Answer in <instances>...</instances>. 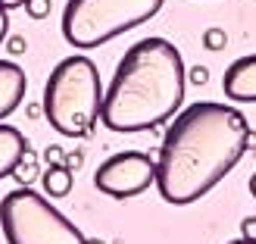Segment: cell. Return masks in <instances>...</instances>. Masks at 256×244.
I'll return each mask as SVG.
<instances>
[{"label":"cell","mask_w":256,"mask_h":244,"mask_svg":"<svg viewBox=\"0 0 256 244\" xmlns=\"http://www.w3.org/2000/svg\"><path fill=\"white\" fill-rule=\"evenodd\" d=\"M222 91L234 104H256V54L240 57L225 69Z\"/></svg>","instance_id":"52a82bcc"},{"label":"cell","mask_w":256,"mask_h":244,"mask_svg":"<svg viewBox=\"0 0 256 244\" xmlns=\"http://www.w3.org/2000/svg\"><path fill=\"white\" fill-rule=\"evenodd\" d=\"M156 185V160L144 150H119L94 172V188L112 200H132Z\"/></svg>","instance_id":"8992f818"},{"label":"cell","mask_w":256,"mask_h":244,"mask_svg":"<svg viewBox=\"0 0 256 244\" xmlns=\"http://www.w3.org/2000/svg\"><path fill=\"white\" fill-rule=\"evenodd\" d=\"M54 10V0H25V13L28 19H47Z\"/></svg>","instance_id":"4fadbf2b"},{"label":"cell","mask_w":256,"mask_h":244,"mask_svg":"<svg viewBox=\"0 0 256 244\" xmlns=\"http://www.w3.org/2000/svg\"><path fill=\"white\" fill-rule=\"evenodd\" d=\"M82 163H84V153H82V150L66 153V166H69V169H75V166H82Z\"/></svg>","instance_id":"d6986e66"},{"label":"cell","mask_w":256,"mask_h":244,"mask_svg":"<svg viewBox=\"0 0 256 244\" xmlns=\"http://www.w3.org/2000/svg\"><path fill=\"white\" fill-rule=\"evenodd\" d=\"M28 153V141L19 128L0 122V178L12 175V169L19 166V160Z\"/></svg>","instance_id":"9c48e42d"},{"label":"cell","mask_w":256,"mask_h":244,"mask_svg":"<svg viewBox=\"0 0 256 244\" xmlns=\"http://www.w3.org/2000/svg\"><path fill=\"white\" fill-rule=\"evenodd\" d=\"M34 116H44V104H28V119Z\"/></svg>","instance_id":"ffe728a7"},{"label":"cell","mask_w":256,"mask_h":244,"mask_svg":"<svg viewBox=\"0 0 256 244\" xmlns=\"http://www.w3.org/2000/svg\"><path fill=\"white\" fill-rule=\"evenodd\" d=\"M12 178L19 182V188H32L34 178H41V172H38V157H34L32 150L25 153V157L19 160V166L12 169Z\"/></svg>","instance_id":"8fae6325"},{"label":"cell","mask_w":256,"mask_h":244,"mask_svg":"<svg viewBox=\"0 0 256 244\" xmlns=\"http://www.w3.org/2000/svg\"><path fill=\"white\" fill-rule=\"evenodd\" d=\"M44 119L66 138H88L104 107V82L91 57L72 54L60 60L44 85Z\"/></svg>","instance_id":"3957f363"},{"label":"cell","mask_w":256,"mask_h":244,"mask_svg":"<svg viewBox=\"0 0 256 244\" xmlns=\"http://www.w3.org/2000/svg\"><path fill=\"white\" fill-rule=\"evenodd\" d=\"M6 54H12V57L25 54V38H22V35H10V38H6Z\"/></svg>","instance_id":"9a60e30c"},{"label":"cell","mask_w":256,"mask_h":244,"mask_svg":"<svg viewBox=\"0 0 256 244\" xmlns=\"http://www.w3.org/2000/svg\"><path fill=\"white\" fill-rule=\"evenodd\" d=\"M188 82H194V85H206V82H210V69H206V66H194V69H188Z\"/></svg>","instance_id":"2e32d148"},{"label":"cell","mask_w":256,"mask_h":244,"mask_svg":"<svg viewBox=\"0 0 256 244\" xmlns=\"http://www.w3.org/2000/svg\"><path fill=\"white\" fill-rule=\"evenodd\" d=\"M0 7L10 13V10H16V7H25V0H0Z\"/></svg>","instance_id":"44dd1931"},{"label":"cell","mask_w":256,"mask_h":244,"mask_svg":"<svg viewBox=\"0 0 256 244\" xmlns=\"http://www.w3.org/2000/svg\"><path fill=\"white\" fill-rule=\"evenodd\" d=\"M166 0H69L62 10V38L91 50L144 25L162 10Z\"/></svg>","instance_id":"277c9868"},{"label":"cell","mask_w":256,"mask_h":244,"mask_svg":"<svg viewBox=\"0 0 256 244\" xmlns=\"http://www.w3.org/2000/svg\"><path fill=\"white\" fill-rule=\"evenodd\" d=\"M84 244H106V241H100V238H88Z\"/></svg>","instance_id":"cb8c5ba5"},{"label":"cell","mask_w":256,"mask_h":244,"mask_svg":"<svg viewBox=\"0 0 256 244\" xmlns=\"http://www.w3.org/2000/svg\"><path fill=\"white\" fill-rule=\"evenodd\" d=\"M203 47L212 50V54H219V50L228 47V32L219 29V25H210L206 32H203Z\"/></svg>","instance_id":"7c38bea8"},{"label":"cell","mask_w":256,"mask_h":244,"mask_svg":"<svg viewBox=\"0 0 256 244\" xmlns=\"http://www.w3.org/2000/svg\"><path fill=\"white\" fill-rule=\"evenodd\" d=\"M240 238H247V241H256V216H247L244 222H240Z\"/></svg>","instance_id":"e0dca14e"},{"label":"cell","mask_w":256,"mask_h":244,"mask_svg":"<svg viewBox=\"0 0 256 244\" xmlns=\"http://www.w3.org/2000/svg\"><path fill=\"white\" fill-rule=\"evenodd\" d=\"M25 69L12 60H0V122H4L12 110H19V104L25 100Z\"/></svg>","instance_id":"ba28073f"},{"label":"cell","mask_w":256,"mask_h":244,"mask_svg":"<svg viewBox=\"0 0 256 244\" xmlns=\"http://www.w3.org/2000/svg\"><path fill=\"white\" fill-rule=\"evenodd\" d=\"M6 244H84L88 238L34 188H16L0 200Z\"/></svg>","instance_id":"5b68a950"},{"label":"cell","mask_w":256,"mask_h":244,"mask_svg":"<svg viewBox=\"0 0 256 244\" xmlns=\"http://www.w3.org/2000/svg\"><path fill=\"white\" fill-rule=\"evenodd\" d=\"M228 244H256V241H247V238H238V241H228Z\"/></svg>","instance_id":"603a6c76"},{"label":"cell","mask_w":256,"mask_h":244,"mask_svg":"<svg viewBox=\"0 0 256 244\" xmlns=\"http://www.w3.org/2000/svg\"><path fill=\"white\" fill-rule=\"evenodd\" d=\"M6 38H10V13L0 7V44H4Z\"/></svg>","instance_id":"ac0fdd59"},{"label":"cell","mask_w":256,"mask_h":244,"mask_svg":"<svg viewBox=\"0 0 256 244\" xmlns=\"http://www.w3.org/2000/svg\"><path fill=\"white\" fill-rule=\"evenodd\" d=\"M250 122L232 104L197 100L172 119L156 157V191L188 207L222 182L250 150Z\"/></svg>","instance_id":"6da1fadb"},{"label":"cell","mask_w":256,"mask_h":244,"mask_svg":"<svg viewBox=\"0 0 256 244\" xmlns=\"http://www.w3.org/2000/svg\"><path fill=\"white\" fill-rule=\"evenodd\" d=\"M188 66L172 41L153 35L140 38L122 54L104 94L100 122L110 132L132 135L166 125L182 113Z\"/></svg>","instance_id":"7a4b0ae2"},{"label":"cell","mask_w":256,"mask_h":244,"mask_svg":"<svg viewBox=\"0 0 256 244\" xmlns=\"http://www.w3.org/2000/svg\"><path fill=\"white\" fill-rule=\"evenodd\" d=\"M44 160H47V166H66V150L62 147H56V144H50L47 150H44Z\"/></svg>","instance_id":"5bb4252c"},{"label":"cell","mask_w":256,"mask_h":244,"mask_svg":"<svg viewBox=\"0 0 256 244\" xmlns=\"http://www.w3.org/2000/svg\"><path fill=\"white\" fill-rule=\"evenodd\" d=\"M250 194L256 197V175H250Z\"/></svg>","instance_id":"7402d4cb"},{"label":"cell","mask_w":256,"mask_h":244,"mask_svg":"<svg viewBox=\"0 0 256 244\" xmlns=\"http://www.w3.org/2000/svg\"><path fill=\"white\" fill-rule=\"evenodd\" d=\"M41 182H44V191H47V197H66L69 194V191H72V182H75V178H72V169H69V166H47V172L41 175Z\"/></svg>","instance_id":"30bf717a"}]
</instances>
